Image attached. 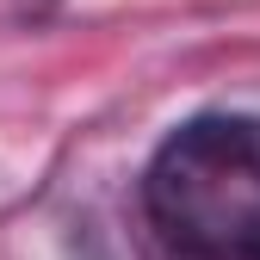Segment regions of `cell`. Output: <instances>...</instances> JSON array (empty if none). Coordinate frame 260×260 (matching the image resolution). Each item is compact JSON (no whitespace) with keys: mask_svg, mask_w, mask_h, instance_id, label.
<instances>
[{"mask_svg":"<svg viewBox=\"0 0 260 260\" xmlns=\"http://www.w3.org/2000/svg\"><path fill=\"white\" fill-rule=\"evenodd\" d=\"M143 199L192 260H260V118H192L155 149Z\"/></svg>","mask_w":260,"mask_h":260,"instance_id":"cell-1","label":"cell"}]
</instances>
